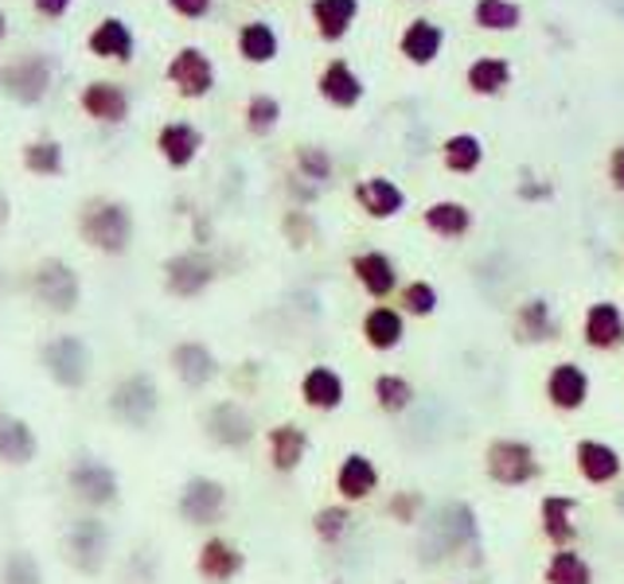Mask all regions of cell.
<instances>
[{
  "instance_id": "obj_31",
  "label": "cell",
  "mask_w": 624,
  "mask_h": 584,
  "mask_svg": "<svg viewBox=\"0 0 624 584\" xmlns=\"http://www.w3.org/2000/svg\"><path fill=\"white\" fill-rule=\"evenodd\" d=\"M321 94H324V102L340 105V110H352V105L363 98V82L355 79V71L344 63V59H336V63L324 67V74H321Z\"/></svg>"
},
{
  "instance_id": "obj_54",
  "label": "cell",
  "mask_w": 624,
  "mask_h": 584,
  "mask_svg": "<svg viewBox=\"0 0 624 584\" xmlns=\"http://www.w3.org/2000/svg\"><path fill=\"white\" fill-rule=\"evenodd\" d=\"M0 214H4V203H0Z\"/></svg>"
},
{
  "instance_id": "obj_11",
  "label": "cell",
  "mask_w": 624,
  "mask_h": 584,
  "mask_svg": "<svg viewBox=\"0 0 624 584\" xmlns=\"http://www.w3.org/2000/svg\"><path fill=\"white\" fill-rule=\"evenodd\" d=\"M574 472L585 487H616L624 480V456L616 444L601 441V436H577Z\"/></svg>"
},
{
  "instance_id": "obj_4",
  "label": "cell",
  "mask_w": 624,
  "mask_h": 584,
  "mask_svg": "<svg viewBox=\"0 0 624 584\" xmlns=\"http://www.w3.org/2000/svg\"><path fill=\"white\" fill-rule=\"evenodd\" d=\"M79 234L87 245L118 258V253H125L129 242H133V214H129V207L113 203V199H90V203L82 207Z\"/></svg>"
},
{
  "instance_id": "obj_45",
  "label": "cell",
  "mask_w": 624,
  "mask_h": 584,
  "mask_svg": "<svg viewBox=\"0 0 624 584\" xmlns=\"http://www.w3.org/2000/svg\"><path fill=\"white\" fill-rule=\"evenodd\" d=\"M24 164L36 175H59L63 172V149L56 141H36L24 149Z\"/></svg>"
},
{
  "instance_id": "obj_20",
  "label": "cell",
  "mask_w": 624,
  "mask_h": 584,
  "mask_svg": "<svg viewBox=\"0 0 624 584\" xmlns=\"http://www.w3.org/2000/svg\"><path fill=\"white\" fill-rule=\"evenodd\" d=\"M512 335L523 348H539V343L558 340V320H554V312H551V301H546V296H527V301L515 304Z\"/></svg>"
},
{
  "instance_id": "obj_51",
  "label": "cell",
  "mask_w": 624,
  "mask_h": 584,
  "mask_svg": "<svg viewBox=\"0 0 624 584\" xmlns=\"http://www.w3.org/2000/svg\"><path fill=\"white\" fill-rule=\"evenodd\" d=\"M613 506H616V514L624 518V480L616 483V491H613Z\"/></svg>"
},
{
  "instance_id": "obj_49",
  "label": "cell",
  "mask_w": 624,
  "mask_h": 584,
  "mask_svg": "<svg viewBox=\"0 0 624 584\" xmlns=\"http://www.w3.org/2000/svg\"><path fill=\"white\" fill-rule=\"evenodd\" d=\"M172 9L184 12V17H203L211 9V0H172Z\"/></svg>"
},
{
  "instance_id": "obj_26",
  "label": "cell",
  "mask_w": 624,
  "mask_h": 584,
  "mask_svg": "<svg viewBox=\"0 0 624 584\" xmlns=\"http://www.w3.org/2000/svg\"><path fill=\"white\" fill-rule=\"evenodd\" d=\"M422 222L437 238H464L473 230V207L461 199H437L422 211Z\"/></svg>"
},
{
  "instance_id": "obj_35",
  "label": "cell",
  "mask_w": 624,
  "mask_h": 584,
  "mask_svg": "<svg viewBox=\"0 0 624 584\" xmlns=\"http://www.w3.org/2000/svg\"><path fill=\"white\" fill-rule=\"evenodd\" d=\"M355 17H360V0H316L312 4V20H316L324 40H344Z\"/></svg>"
},
{
  "instance_id": "obj_22",
  "label": "cell",
  "mask_w": 624,
  "mask_h": 584,
  "mask_svg": "<svg viewBox=\"0 0 624 584\" xmlns=\"http://www.w3.org/2000/svg\"><path fill=\"white\" fill-rule=\"evenodd\" d=\"M360 335L375 355H391L406 343V316L399 312V304H375L363 312Z\"/></svg>"
},
{
  "instance_id": "obj_14",
  "label": "cell",
  "mask_w": 624,
  "mask_h": 584,
  "mask_svg": "<svg viewBox=\"0 0 624 584\" xmlns=\"http://www.w3.org/2000/svg\"><path fill=\"white\" fill-rule=\"evenodd\" d=\"M215 276H219L215 261H211L203 250H184V253H177V258L164 261V284H169V292L180 296V301H195L200 292L211 289Z\"/></svg>"
},
{
  "instance_id": "obj_44",
  "label": "cell",
  "mask_w": 624,
  "mask_h": 584,
  "mask_svg": "<svg viewBox=\"0 0 624 584\" xmlns=\"http://www.w3.org/2000/svg\"><path fill=\"white\" fill-rule=\"evenodd\" d=\"M386 514H391L399 526H417V522L425 518V495L414 487L394 491V495L386 499Z\"/></svg>"
},
{
  "instance_id": "obj_21",
  "label": "cell",
  "mask_w": 624,
  "mask_h": 584,
  "mask_svg": "<svg viewBox=\"0 0 624 584\" xmlns=\"http://www.w3.org/2000/svg\"><path fill=\"white\" fill-rule=\"evenodd\" d=\"M352 276L360 281V289L368 292L371 301H391L399 292V265L391 261V253L383 250H363L352 258Z\"/></svg>"
},
{
  "instance_id": "obj_25",
  "label": "cell",
  "mask_w": 624,
  "mask_h": 584,
  "mask_svg": "<svg viewBox=\"0 0 624 584\" xmlns=\"http://www.w3.org/2000/svg\"><path fill=\"white\" fill-rule=\"evenodd\" d=\"M543 584H597V573L577 545H566V550H551L543 565Z\"/></svg>"
},
{
  "instance_id": "obj_5",
  "label": "cell",
  "mask_w": 624,
  "mask_h": 584,
  "mask_svg": "<svg viewBox=\"0 0 624 584\" xmlns=\"http://www.w3.org/2000/svg\"><path fill=\"white\" fill-rule=\"evenodd\" d=\"M177 514L184 526L211 530L231 514V491L215 475H188L177 495Z\"/></svg>"
},
{
  "instance_id": "obj_37",
  "label": "cell",
  "mask_w": 624,
  "mask_h": 584,
  "mask_svg": "<svg viewBox=\"0 0 624 584\" xmlns=\"http://www.w3.org/2000/svg\"><path fill=\"white\" fill-rule=\"evenodd\" d=\"M437 309H441V296H437V284L433 281H406V284H399V312L402 316H414V320H430V316H437Z\"/></svg>"
},
{
  "instance_id": "obj_30",
  "label": "cell",
  "mask_w": 624,
  "mask_h": 584,
  "mask_svg": "<svg viewBox=\"0 0 624 584\" xmlns=\"http://www.w3.org/2000/svg\"><path fill=\"white\" fill-rule=\"evenodd\" d=\"M441 48H445V32L433 20H410V28L402 32V56L414 67H430Z\"/></svg>"
},
{
  "instance_id": "obj_27",
  "label": "cell",
  "mask_w": 624,
  "mask_h": 584,
  "mask_svg": "<svg viewBox=\"0 0 624 584\" xmlns=\"http://www.w3.org/2000/svg\"><path fill=\"white\" fill-rule=\"evenodd\" d=\"M371 397H375L379 413H386V417H402V413H410V405L417 402V386L406 379V374L383 371V374H375V382H371Z\"/></svg>"
},
{
  "instance_id": "obj_2",
  "label": "cell",
  "mask_w": 624,
  "mask_h": 584,
  "mask_svg": "<svg viewBox=\"0 0 624 584\" xmlns=\"http://www.w3.org/2000/svg\"><path fill=\"white\" fill-rule=\"evenodd\" d=\"M484 475L496 487H527L543 475L539 449L523 436H492L484 449Z\"/></svg>"
},
{
  "instance_id": "obj_43",
  "label": "cell",
  "mask_w": 624,
  "mask_h": 584,
  "mask_svg": "<svg viewBox=\"0 0 624 584\" xmlns=\"http://www.w3.org/2000/svg\"><path fill=\"white\" fill-rule=\"evenodd\" d=\"M129 43H133V40H129V28L121 24V20H105V24L90 36V48H94V56H110V59H125Z\"/></svg>"
},
{
  "instance_id": "obj_3",
  "label": "cell",
  "mask_w": 624,
  "mask_h": 584,
  "mask_svg": "<svg viewBox=\"0 0 624 584\" xmlns=\"http://www.w3.org/2000/svg\"><path fill=\"white\" fill-rule=\"evenodd\" d=\"M40 366L59 390H82L94 379V351L82 335H51L40 348Z\"/></svg>"
},
{
  "instance_id": "obj_7",
  "label": "cell",
  "mask_w": 624,
  "mask_h": 584,
  "mask_svg": "<svg viewBox=\"0 0 624 584\" xmlns=\"http://www.w3.org/2000/svg\"><path fill=\"white\" fill-rule=\"evenodd\" d=\"M63 557L74 573L98 576L110 561V526L102 522V514H82L67 526L63 534Z\"/></svg>"
},
{
  "instance_id": "obj_8",
  "label": "cell",
  "mask_w": 624,
  "mask_h": 584,
  "mask_svg": "<svg viewBox=\"0 0 624 584\" xmlns=\"http://www.w3.org/2000/svg\"><path fill=\"white\" fill-rule=\"evenodd\" d=\"M203 433H208V441L219 444V449L242 452L254 444L258 421L239 397H219V402H211L208 413H203Z\"/></svg>"
},
{
  "instance_id": "obj_40",
  "label": "cell",
  "mask_w": 624,
  "mask_h": 584,
  "mask_svg": "<svg viewBox=\"0 0 624 584\" xmlns=\"http://www.w3.org/2000/svg\"><path fill=\"white\" fill-rule=\"evenodd\" d=\"M239 48L250 63H270L278 56V36H273L270 24H246L239 36Z\"/></svg>"
},
{
  "instance_id": "obj_32",
  "label": "cell",
  "mask_w": 624,
  "mask_h": 584,
  "mask_svg": "<svg viewBox=\"0 0 624 584\" xmlns=\"http://www.w3.org/2000/svg\"><path fill=\"white\" fill-rule=\"evenodd\" d=\"M441 160L453 175H473L484 164V141L476 133H453L441 141Z\"/></svg>"
},
{
  "instance_id": "obj_34",
  "label": "cell",
  "mask_w": 624,
  "mask_h": 584,
  "mask_svg": "<svg viewBox=\"0 0 624 584\" xmlns=\"http://www.w3.org/2000/svg\"><path fill=\"white\" fill-rule=\"evenodd\" d=\"M469 90L473 94H481V98H496V94H504L507 87H512V63L507 59H500V56H484V59H476L473 67H469Z\"/></svg>"
},
{
  "instance_id": "obj_17",
  "label": "cell",
  "mask_w": 624,
  "mask_h": 584,
  "mask_svg": "<svg viewBox=\"0 0 624 584\" xmlns=\"http://www.w3.org/2000/svg\"><path fill=\"white\" fill-rule=\"evenodd\" d=\"M169 371L177 374L180 386H188V390H208L211 382H215L219 374H223V366H219L215 351H211L203 340H184V343H177V348H172Z\"/></svg>"
},
{
  "instance_id": "obj_13",
  "label": "cell",
  "mask_w": 624,
  "mask_h": 584,
  "mask_svg": "<svg viewBox=\"0 0 624 584\" xmlns=\"http://www.w3.org/2000/svg\"><path fill=\"white\" fill-rule=\"evenodd\" d=\"M332 487H336L340 503L363 506L379 495V487H383V472H379V464L368 456V452H348V456L336 464Z\"/></svg>"
},
{
  "instance_id": "obj_15",
  "label": "cell",
  "mask_w": 624,
  "mask_h": 584,
  "mask_svg": "<svg viewBox=\"0 0 624 584\" xmlns=\"http://www.w3.org/2000/svg\"><path fill=\"white\" fill-rule=\"evenodd\" d=\"M582 343L593 355L624 351V309L616 301H593L582 316Z\"/></svg>"
},
{
  "instance_id": "obj_38",
  "label": "cell",
  "mask_w": 624,
  "mask_h": 584,
  "mask_svg": "<svg viewBox=\"0 0 624 584\" xmlns=\"http://www.w3.org/2000/svg\"><path fill=\"white\" fill-rule=\"evenodd\" d=\"M82 110L90 113V118L98 121H121L129 110V98L121 94V87H110V82H94V87H87V94H82Z\"/></svg>"
},
{
  "instance_id": "obj_47",
  "label": "cell",
  "mask_w": 624,
  "mask_h": 584,
  "mask_svg": "<svg viewBox=\"0 0 624 584\" xmlns=\"http://www.w3.org/2000/svg\"><path fill=\"white\" fill-rule=\"evenodd\" d=\"M281 230H285L289 245H296V250L316 242V222H312L309 211H289L285 219H281Z\"/></svg>"
},
{
  "instance_id": "obj_16",
  "label": "cell",
  "mask_w": 624,
  "mask_h": 584,
  "mask_svg": "<svg viewBox=\"0 0 624 584\" xmlns=\"http://www.w3.org/2000/svg\"><path fill=\"white\" fill-rule=\"evenodd\" d=\"M309 452H312V436H309V429L296 425V421H278V425L265 429V456H270V467L278 475L301 472Z\"/></svg>"
},
{
  "instance_id": "obj_50",
  "label": "cell",
  "mask_w": 624,
  "mask_h": 584,
  "mask_svg": "<svg viewBox=\"0 0 624 584\" xmlns=\"http://www.w3.org/2000/svg\"><path fill=\"white\" fill-rule=\"evenodd\" d=\"M67 4H71V0H36V9L48 12V17H63Z\"/></svg>"
},
{
  "instance_id": "obj_29",
  "label": "cell",
  "mask_w": 624,
  "mask_h": 584,
  "mask_svg": "<svg viewBox=\"0 0 624 584\" xmlns=\"http://www.w3.org/2000/svg\"><path fill=\"white\" fill-rule=\"evenodd\" d=\"M169 74H172V82H177V87L184 90L188 98H203L211 90V82H215V71H211L208 56H200L195 48L180 51V56L172 59Z\"/></svg>"
},
{
  "instance_id": "obj_39",
  "label": "cell",
  "mask_w": 624,
  "mask_h": 584,
  "mask_svg": "<svg viewBox=\"0 0 624 584\" xmlns=\"http://www.w3.org/2000/svg\"><path fill=\"white\" fill-rule=\"evenodd\" d=\"M473 20L484 32H515L523 24V9L515 0H476Z\"/></svg>"
},
{
  "instance_id": "obj_18",
  "label": "cell",
  "mask_w": 624,
  "mask_h": 584,
  "mask_svg": "<svg viewBox=\"0 0 624 584\" xmlns=\"http://www.w3.org/2000/svg\"><path fill=\"white\" fill-rule=\"evenodd\" d=\"M296 394H301L304 410L336 413V410H344V402H348V382H344V374H340L336 366L316 363V366H309V371L301 374V386H296Z\"/></svg>"
},
{
  "instance_id": "obj_1",
  "label": "cell",
  "mask_w": 624,
  "mask_h": 584,
  "mask_svg": "<svg viewBox=\"0 0 624 584\" xmlns=\"http://www.w3.org/2000/svg\"><path fill=\"white\" fill-rule=\"evenodd\" d=\"M105 410L118 425L144 433V429H152V421L161 417V386L149 371H129L110 386Z\"/></svg>"
},
{
  "instance_id": "obj_41",
  "label": "cell",
  "mask_w": 624,
  "mask_h": 584,
  "mask_svg": "<svg viewBox=\"0 0 624 584\" xmlns=\"http://www.w3.org/2000/svg\"><path fill=\"white\" fill-rule=\"evenodd\" d=\"M296 172H301V180H309L312 188H321V183L332 180V157L321 144H301V149H296Z\"/></svg>"
},
{
  "instance_id": "obj_10",
  "label": "cell",
  "mask_w": 624,
  "mask_h": 584,
  "mask_svg": "<svg viewBox=\"0 0 624 584\" xmlns=\"http://www.w3.org/2000/svg\"><path fill=\"white\" fill-rule=\"evenodd\" d=\"M543 397L554 413H582L593 397V374L577 359H558L543 379Z\"/></svg>"
},
{
  "instance_id": "obj_24",
  "label": "cell",
  "mask_w": 624,
  "mask_h": 584,
  "mask_svg": "<svg viewBox=\"0 0 624 584\" xmlns=\"http://www.w3.org/2000/svg\"><path fill=\"white\" fill-rule=\"evenodd\" d=\"M355 203H360V211L368 219L386 222L406 211V191L394 180H386V175H368V180L355 183Z\"/></svg>"
},
{
  "instance_id": "obj_48",
  "label": "cell",
  "mask_w": 624,
  "mask_h": 584,
  "mask_svg": "<svg viewBox=\"0 0 624 584\" xmlns=\"http://www.w3.org/2000/svg\"><path fill=\"white\" fill-rule=\"evenodd\" d=\"M608 183L624 195V144H616V149L608 152Z\"/></svg>"
},
{
  "instance_id": "obj_28",
  "label": "cell",
  "mask_w": 624,
  "mask_h": 584,
  "mask_svg": "<svg viewBox=\"0 0 624 584\" xmlns=\"http://www.w3.org/2000/svg\"><path fill=\"white\" fill-rule=\"evenodd\" d=\"M48 82H51V71L43 59H24V63L4 71V90L24 105L40 102V98L48 94Z\"/></svg>"
},
{
  "instance_id": "obj_19",
  "label": "cell",
  "mask_w": 624,
  "mask_h": 584,
  "mask_svg": "<svg viewBox=\"0 0 624 584\" xmlns=\"http://www.w3.org/2000/svg\"><path fill=\"white\" fill-rule=\"evenodd\" d=\"M242 568H246V553L227 534L203 537V545L195 550V573L211 584H231L234 576H242Z\"/></svg>"
},
{
  "instance_id": "obj_36",
  "label": "cell",
  "mask_w": 624,
  "mask_h": 584,
  "mask_svg": "<svg viewBox=\"0 0 624 584\" xmlns=\"http://www.w3.org/2000/svg\"><path fill=\"white\" fill-rule=\"evenodd\" d=\"M200 144H203V137H200V129H192V125H164L161 137H157V149L164 152V160H169L172 168L192 164Z\"/></svg>"
},
{
  "instance_id": "obj_33",
  "label": "cell",
  "mask_w": 624,
  "mask_h": 584,
  "mask_svg": "<svg viewBox=\"0 0 624 584\" xmlns=\"http://www.w3.org/2000/svg\"><path fill=\"white\" fill-rule=\"evenodd\" d=\"M355 530V511L348 503H324L321 511L312 514V534H316V542L321 545H340L348 542Z\"/></svg>"
},
{
  "instance_id": "obj_23",
  "label": "cell",
  "mask_w": 624,
  "mask_h": 584,
  "mask_svg": "<svg viewBox=\"0 0 624 584\" xmlns=\"http://www.w3.org/2000/svg\"><path fill=\"white\" fill-rule=\"evenodd\" d=\"M40 456V436L28 425L20 413L0 410V464L9 467H28Z\"/></svg>"
},
{
  "instance_id": "obj_6",
  "label": "cell",
  "mask_w": 624,
  "mask_h": 584,
  "mask_svg": "<svg viewBox=\"0 0 624 584\" xmlns=\"http://www.w3.org/2000/svg\"><path fill=\"white\" fill-rule=\"evenodd\" d=\"M67 491H71L74 503L87 506L90 514H102L121 499V475L113 472L105 460L79 456L67 467Z\"/></svg>"
},
{
  "instance_id": "obj_12",
  "label": "cell",
  "mask_w": 624,
  "mask_h": 584,
  "mask_svg": "<svg viewBox=\"0 0 624 584\" xmlns=\"http://www.w3.org/2000/svg\"><path fill=\"white\" fill-rule=\"evenodd\" d=\"M582 495H562V491H546L539 499V534L546 537L551 550H566V545L582 542Z\"/></svg>"
},
{
  "instance_id": "obj_52",
  "label": "cell",
  "mask_w": 624,
  "mask_h": 584,
  "mask_svg": "<svg viewBox=\"0 0 624 584\" xmlns=\"http://www.w3.org/2000/svg\"><path fill=\"white\" fill-rule=\"evenodd\" d=\"M0 36H4V17H0Z\"/></svg>"
},
{
  "instance_id": "obj_53",
  "label": "cell",
  "mask_w": 624,
  "mask_h": 584,
  "mask_svg": "<svg viewBox=\"0 0 624 584\" xmlns=\"http://www.w3.org/2000/svg\"><path fill=\"white\" fill-rule=\"evenodd\" d=\"M329 584H344V581H329Z\"/></svg>"
},
{
  "instance_id": "obj_42",
  "label": "cell",
  "mask_w": 624,
  "mask_h": 584,
  "mask_svg": "<svg viewBox=\"0 0 624 584\" xmlns=\"http://www.w3.org/2000/svg\"><path fill=\"white\" fill-rule=\"evenodd\" d=\"M0 584H43V568L40 561L28 550H12L0 565Z\"/></svg>"
},
{
  "instance_id": "obj_46",
  "label": "cell",
  "mask_w": 624,
  "mask_h": 584,
  "mask_svg": "<svg viewBox=\"0 0 624 584\" xmlns=\"http://www.w3.org/2000/svg\"><path fill=\"white\" fill-rule=\"evenodd\" d=\"M278 118H281L278 98H270V94H254V98H250V105H246V129H250V133L265 137L273 125H278Z\"/></svg>"
},
{
  "instance_id": "obj_9",
  "label": "cell",
  "mask_w": 624,
  "mask_h": 584,
  "mask_svg": "<svg viewBox=\"0 0 624 584\" xmlns=\"http://www.w3.org/2000/svg\"><path fill=\"white\" fill-rule=\"evenodd\" d=\"M32 292L48 312H56V316H71L82 301V281L67 261L43 258L40 265L32 269Z\"/></svg>"
}]
</instances>
